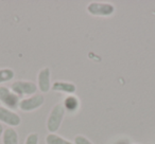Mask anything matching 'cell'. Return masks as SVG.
Segmentation results:
<instances>
[{"label":"cell","instance_id":"6da1fadb","mask_svg":"<svg viewBox=\"0 0 155 144\" xmlns=\"http://www.w3.org/2000/svg\"><path fill=\"white\" fill-rule=\"evenodd\" d=\"M65 114H66V110H65L63 104L61 103L56 104L51 109L49 116H48L47 123H46L47 130L50 133H55L60 129L63 120H64Z\"/></svg>","mask_w":155,"mask_h":144},{"label":"cell","instance_id":"7a4b0ae2","mask_svg":"<svg viewBox=\"0 0 155 144\" xmlns=\"http://www.w3.org/2000/svg\"><path fill=\"white\" fill-rule=\"evenodd\" d=\"M11 89L20 99H24L35 94L38 88L37 85L31 81H16L12 83Z\"/></svg>","mask_w":155,"mask_h":144},{"label":"cell","instance_id":"3957f363","mask_svg":"<svg viewBox=\"0 0 155 144\" xmlns=\"http://www.w3.org/2000/svg\"><path fill=\"white\" fill-rule=\"evenodd\" d=\"M20 98L7 86H0V103L8 109H17L20 103Z\"/></svg>","mask_w":155,"mask_h":144},{"label":"cell","instance_id":"277c9868","mask_svg":"<svg viewBox=\"0 0 155 144\" xmlns=\"http://www.w3.org/2000/svg\"><path fill=\"white\" fill-rule=\"evenodd\" d=\"M86 9L91 15L98 17H108L115 13V5L107 2L94 1L87 5Z\"/></svg>","mask_w":155,"mask_h":144},{"label":"cell","instance_id":"5b68a950","mask_svg":"<svg viewBox=\"0 0 155 144\" xmlns=\"http://www.w3.org/2000/svg\"><path fill=\"white\" fill-rule=\"evenodd\" d=\"M44 103H45L44 95L35 93V94L31 95V97L24 98V99L20 100L18 108L24 112H30L35 109H38L41 106L44 105Z\"/></svg>","mask_w":155,"mask_h":144},{"label":"cell","instance_id":"8992f818","mask_svg":"<svg viewBox=\"0 0 155 144\" xmlns=\"http://www.w3.org/2000/svg\"><path fill=\"white\" fill-rule=\"evenodd\" d=\"M0 122L8 125L9 127H16L20 125L21 118L18 116L13 110L8 109V108L0 106Z\"/></svg>","mask_w":155,"mask_h":144},{"label":"cell","instance_id":"52a82bcc","mask_svg":"<svg viewBox=\"0 0 155 144\" xmlns=\"http://www.w3.org/2000/svg\"><path fill=\"white\" fill-rule=\"evenodd\" d=\"M51 70L48 67L41 69L37 75V88L43 93H47L51 90Z\"/></svg>","mask_w":155,"mask_h":144},{"label":"cell","instance_id":"ba28073f","mask_svg":"<svg viewBox=\"0 0 155 144\" xmlns=\"http://www.w3.org/2000/svg\"><path fill=\"white\" fill-rule=\"evenodd\" d=\"M52 91L61 93H66L68 95H72L77 91V86L75 84L71 82H65V81H56L51 86Z\"/></svg>","mask_w":155,"mask_h":144},{"label":"cell","instance_id":"9c48e42d","mask_svg":"<svg viewBox=\"0 0 155 144\" xmlns=\"http://www.w3.org/2000/svg\"><path fill=\"white\" fill-rule=\"evenodd\" d=\"M3 144H19V137L18 133L13 127H8L5 129L2 135Z\"/></svg>","mask_w":155,"mask_h":144},{"label":"cell","instance_id":"30bf717a","mask_svg":"<svg viewBox=\"0 0 155 144\" xmlns=\"http://www.w3.org/2000/svg\"><path fill=\"white\" fill-rule=\"evenodd\" d=\"M63 106H64L65 110L70 114L75 112L79 107H80V101H79V98L74 97V95H68L67 98H65L64 102H63Z\"/></svg>","mask_w":155,"mask_h":144},{"label":"cell","instance_id":"8fae6325","mask_svg":"<svg viewBox=\"0 0 155 144\" xmlns=\"http://www.w3.org/2000/svg\"><path fill=\"white\" fill-rule=\"evenodd\" d=\"M46 143L47 144H74L73 142L56 135V133H48L46 137Z\"/></svg>","mask_w":155,"mask_h":144},{"label":"cell","instance_id":"7c38bea8","mask_svg":"<svg viewBox=\"0 0 155 144\" xmlns=\"http://www.w3.org/2000/svg\"><path fill=\"white\" fill-rule=\"evenodd\" d=\"M15 76V72L11 68H0V84L12 81Z\"/></svg>","mask_w":155,"mask_h":144},{"label":"cell","instance_id":"4fadbf2b","mask_svg":"<svg viewBox=\"0 0 155 144\" xmlns=\"http://www.w3.org/2000/svg\"><path fill=\"white\" fill-rule=\"evenodd\" d=\"M39 136L37 133H31L27 136L25 144H38Z\"/></svg>","mask_w":155,"mask_h":144},{"label":"cell","instance_id":"5bb4252c","mask_svg":"<svg viewBox=\"0 0 155 144\" xmlns=\"http://www.w3.org/2000/svg\"><path fill=\"white\" fill-rule=\"evenodd\" d=\"M73 143H74V144H94L89 139H87L86 137H84V136H81V135L75 136L74 140H73Z\"/></svg>","mask_w":155,"mask_h":144},{"label":"cell","instance_id":"9a60e30c","mask_svg":"<svg viewBox=\"0 0 155 144\" xmlns=\"http://www.w3.org/2000/svg\"><path fill=\"white\" fill-rule=\"evenodd\" d=\"M3 131H5V129H3L2 124H1V123H0V138L2 137V135H3Z\"/></svg>","mask_w":155,"mask_h":144}]
</instances>
